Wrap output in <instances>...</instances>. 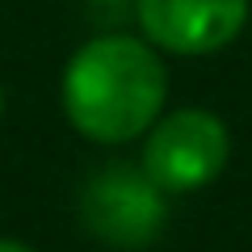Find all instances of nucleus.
<instances>
[{
  "label": "nucleus",
  "mask_w": 252,
  "mask_h": 252,
  "mask_svg": "<svg viewBox=\"0 0 252 252\" xmlns=\"http://www.w3.org/2000/svg\"><path fill=\"white\" fill-rule=\"evenodd\" d=\"M168 67L147 38L101 34L67 59L59 80L63 118L89 143L118 147L147 135L164 114Z\"/></svg>",
  "instance_id": "obj_1"
},
{
  "label": "nucleus",
  "mask_w": 252,
  "mask_h": 252,
  "mask_svg": "<svg viewBox=\"0 0 252 252\" xmlns=\"http://www.w3.org/2000/svg\"><path fill=\"white\" fill-rule=\"evenodd\" d=\"M231 160V135L215 109H177L160 114L143 143V172L164 193H198L215 185Z\"/></svg>",
  "instance_id": "obj_2"
},
{
  "label": "nucleus",
  "mask_w": 252,
  "mask_h": 252,
  "mask_svg": "<svg viewBox=\"0 0 252 252\" xmlns=\"http://www.w3.org/2000/svg\"><path fill=\"white\" fill-rule=\"evenodd\" d=\"M168 193L143 172V164H105L80 193V223L109 248H147L164 231Z\"/></svg>",
  "instance_id": "obj_3"
},
{
  "label": "nucleus",
  "mask_w": 252,
  "mask_h": 252,
  "mask_svg": "<svg viewBox=\"0 0 252 252\" xmlns=\"http://www.w3.org/2000/svg\"><path fill=\"white\" fill-rule=\"evenodd\" d=\"M143 38L164 55H215L248 26V0H135Z\"/></svg>",
  "instance_id": "obj_4"
},
{
  "label": "nucleus",
  "mask_w": 252,
  "mask_h": 252,
  "mask_svg": "<svg viewBox=\"0 0 252 252\" xmlns=\"http://www.w3.org/2000/svg\"><path fill=\"white\" fill-rule=\"evenodd\" d=\"M0 252H34V248L21 244V240H0Z\"/></svg>",
  "instance_id": "obj_5"
},
{
  "label": "nucleus",
  "mask_w": 252,
  "mask_h": 252,
  "mask_svg": "<svg viewBox=\"0 0 252 252\" xmlns=\"http://www.w3.org/2000/svg\"><path fill=\"white\" fill-rule=\"evenodd\" d=\"M97 4H126V0H97Z\"/></svg>",
  "instance_id": "obj_6"
},
{
  "label": "nucleus",
  "mask_w": 252,
  "mask_h": 252,
  "mask_svg": "<svg viewBox=\"0 0 252 252\" xmlns=\"http://www.w3.org/2000/svg\"><path fill=\"white\" fill-rule=\"evenodd\" d=\"M0 114H4V89H0Z\"/></svg>",
  "instance_id": "obj_7"
}]
</instances>
